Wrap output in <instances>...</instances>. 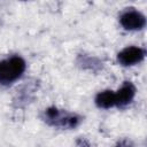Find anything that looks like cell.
<instances>
[{"label":"cell","instance_id":"1","mask_svg":"<svg viewBox=\"0 0 147 147\" xmlns=\"http://www.w3.org/2000/svg\"><path fill=\"white\" fill-rule=\"evenodd\" d=\"M26 68L25 61L18 56H10L0 61V84L9 85L22 77Z\"/></svg>","mask_w":147,"mask_h":147},{"label":"cell","instance_id":"2","mask_svg":"<svg viewBox=\"0 0 147 147\" xmlns=\"http://www.w3.org/2000/svg\"><path fill=\"white\" fill-rule=\"evenodd\" d=\"M119 23L125 30L137 31V30H141L145 28L146 17L141 11L134 8H127L121 14Z\"/></svg>","mask_w":147,"mask_h":147},{"label":"cell","instance_id":"4","mask_svg":"<svg viewBox=\"0 0 147 147\" xmlns=\"http://www.w3.org/2000/svg\"><path fill=\"white\" fill-rule=\"evenodd\" d=\"M136 96V86L131 82H124L123 85L115 92L116 106L125 107L132 102Z\"/></svg>","mask_w":147,"mask_h":147},{"label":"cell","instance_id":"3","mask_svg":"<svg viewBox=\"0 0 147 147\" xmlns=\"http://www.w3.org/2000/svg\"><path fill=\"white\" fill-rule=\"evenodd\" d=\"M146 52L139 46H127L117 54V61L123 67H131L145 59Z\"/></svg>","mask_w":147,"mask_h":147},{"label":"cell","instance_id":"5","mask_svg":"<svg viewBox=\"0 0 147 147\" xmlns=\"http://www.w3.org/2000/svg\"><path fill=\"white\" fill-rule=\"evenodd\" d=\"M95 105L102 109H109L116 106L115 92L111 90H105L99 92L95 96Z\"/></svg>","mask_w":147,"mask_h":147}]
</instances>
